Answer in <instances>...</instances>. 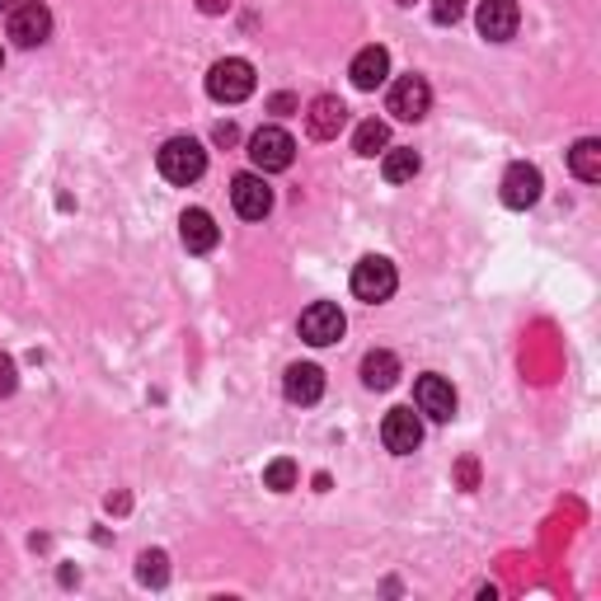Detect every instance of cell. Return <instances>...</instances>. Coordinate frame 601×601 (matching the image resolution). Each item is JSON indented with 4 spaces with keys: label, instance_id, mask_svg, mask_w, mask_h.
Listing matches in <instances>:
<instances>
[{
    "label": "cell",
    "instance_id": "8fae6325",
    "mask_svg": "<svg viewBox=\"0 0 601 601\" xmlns=\"http://www.w3.org/2000/svg\"><path fill=\"white\" fill-rule=\"evenodd\" d=\"M343 127H348V108H343L338 94H315L306 108V132L315 141H334Z\"/></svg>",
    "mask_w": 601,
    "mask_h": 601
},
{
    "label": "cell",
    "instance_id": "9c48e42d",
    "mask_svg": "<svg viewBox=\"0 0 601 601\" xmlns=\"http://www.w3.org/2000/svg\"><path fill=\"white\" fill-rule=\"evenodd\" d=\"M381 442H385V451H395V456H409V451H419V442H423V423H419V413L413 409H391L385 413V423H381Z\"/></svg>",
    "mask_w": 601,
    "mask_h": 601
},
{
    "label": "cell",
    "instance_id": "4dcf8cb0",
    "mask_svg": "<svg viewBox=\"0 0 601 601\" xmlns=\"http://www.w3.org/2000/svg\"><path fill=\"white\" fill-rule=\"evenodd\" d=\"M0 66H5V52H0Z\"/></svg>",
    "mask_w": 601,
    "mask_h": 601
},
{
    "label": "cell",
    "instance_id": "4316f807",
    "mask_svg": "<svg viewBox=\"0 0 601 601\" xmlns=\"http://www.w3.org/2000/svg\"><path fill=\"white\" fill-rule=\"evenodd\" d=\"M197 10H203V14H226V10H231V0H197Z\"/></svg>",
    "mask_w": 601,
    "mask_h": 601
},
{
    "label": "cell",
    "instance_id": "d6986e66",
    "mask_svg": "<svg viewBox=\"0 0 601 601\" xmlns=\"http://www.w3.org/2000/svg\"><path fill=\"white\" fill-rule=\"evenodd\" d=\"M568 169L583 179V183H597L601 179V141L597 137H583L574 151H568Z\"/></svg>",
    "mask_w": 601,
    "mask_h": 601
},
{
    "label": "cell",
    "instance_id": "52a82bcc",
    "mask_svg": "<svg viewBox=\"0 0 601 601\" xmlns=\"http://www.w3.org/2000/svg\"><path fill=\"white\" fill-rule=\"evenodd\" d=\"M385 108H391L399 123H419V118H427V108H433V90H427L423 76H399L391 85V99H385Z\"/></svg>",
    "mask_w": 601,
    "mask_h": 601
},
{
    "label": "cell",
    "instance_id": "ba28073f",
    "mask_svg": "<svg viewBox=\"0 0 601 601\" xmlns=\"http://www.w3.org/2000/svg\"><path fill=\"white\" fill-rule=\"evenodd\" d=\"M231 203L245 221H264L273 212V189L264 183V175H235L231 179Z\"/></svg>",
    "mask_w": 601,
    "mask_h": 601
},
{
    "label": "cell",
    "instance_id": "30bf717a",
    "mask_svg": "<svg viewBox=\"0 0 601 601\" xmlns=\"http://www.w3.org/2000/svg\"><path fill=\"white\" fill-rule=\"evenodd\" d=\"M540 189H546V179H540V169L536 165H508V175H503V203L512 212H526V207H536L540 203Z\"/></svg>",
    "mask_w": 601,
    "mask_h": 601
},
{
    "label": "cell",
    "instance_id": "2e32d148",
    "mask_svg": "<svg viewBox=\"0 0 601 601\" xmlns=\"http://www.w3.org/2000/svg\"><path fill=\"white\" fill-rule=\"evenodd\" d=\"M348 76H353L357 90H376V85H385V76H391V52L371 42V48H362V52L353 56Z\"/></svg>",
    "mask_w": 601,
    "mask_h": 601
},
{
    "label": "cell",
    "instance_id": "6da1fadb",
    "mask_svg": "<svg viewBox=\"0 0 601 601\" xmlns=\"http://www.w3.org/2000/svg\"><path fill=\"white\" fill-rule=\"evenodd\" d=\"M254 85H259V76H254V66L245 56H221V62L207 71V94L217 99V104H245L254 94Z\"/></svg>",
    "mask_w": 601,
    "mask_h": 601
},
{
    "label": "cell",
    "instance_id": "e0dca14e",
    "mask_svg": "<svg viewBox=\"0 0 601 601\" xmlns=\"http://www.w3.org/2000/svg\"><path fill=\"white\" fill-rule=\"evenodd\" d=\"M395 381H399V357L395 353L376 348V353L362 357V385H367V391H391Z\"/></svg>",
    "mask_w": 601,
    "mask_h": 601
},
{
    "label": "cell",
    "instance_id": "44dd1931",
    "mask_svg": "<svg viewBox=\"0 0 601 601\" xmlns=\"http://www.w3.org/2000/svg\"><path fill=\"white\" fill-rule=\"evenodd\" d=\"M264 484H268V489H278V494L296 489V461H287V456H278V461L264 470Z\"/></svg>",
    "mask_w": 601,
    "mask_h": 601
},
{
    "label": "cell",
    "instance_id": "83f0119b",
    "mask_svg": "<svg viewBox=\"0 0 601 601\" xmlns=\"http://www.w3.org/2000/svg\"><path fill=\"white\" fill-rule=\"evenodd\" d=\"M292 108H296L292 94H273V113H292Z\"/></svg>",
    "mask_w": 601,
    "mask_h": 601
},
{
    "label": "cell",
    "instance_id": "7a4b0ae2",
    "mask_svg": "<svg viewBox=\"0 0 601 601\" xmlns=\"http://www.w3.org/2000/svg\"><path fill=\"white\" fill-rule=\"evenodd\" d=\"M155 165H161V175L169 183H197L207 169V151H203V141H193V137H169L161 155H155Z\"/></svg>",
    "mask_w": 601,
    "mask_h": 601
},
{
    "label": "cell",
    "instance_id": "3957f363",
    "mask_svg": "<svg viewBox=\"0 0 601 601\" xmlns=\"http://www.w3.org/2000/svg\"><path fill=\"white\" fill-rule=\"evenodd\" d=\"M399 287V273L391 259H381V254H367L362 264L353 268V296L367 300V306H381V300H391Z\"/></svg>",
    "mask_w": 601,
    "mask_h": 601
},
{
    "label": "cell",
    "instance_id": "9a60e30c",
    "mask_svg": "<svg viewBox=\"0 0 601 601\" xmlns=\"http://www.w3.org/2000/svg\"><path fill=\"white\" fill-rule=\"evenodd\" d=\"M282 395H287L292 405H315V399L324 395V371L315 362H292L287 376H282Z\"/></svg>",
    "mask_w": 601,
    "mask_h": 601
},
{
    "label": "cell",
    "instance_id": "ac0fdd59",
    "mask_svg": "<svg viewBox=\"0 0 601 601\" xmlns=\"http://www.w3.org/2000/svg\"><path fill=\"white\" fill-rule=\"evenodd\" d=\"M353 151L357 155H385L391 151V127H385L381 118H367V123H357V132H353Z\"/></svg>",
    "mask_w": 601,
    "mask_h": 601
},
{
    "label": "cell",
    "instance_id": "ffe728a7",
    "mask_svg": "<svg viewBox=\"0 0 601 601\" xmlns=\"http://www.w3.org/2000/svg\"><path fill=\"white\" fill-rule=\"evenodd\" d=\"M419 169H423V161H419V151H409V146L385 151V161H381V175L391 179V183H409Z\"/></svg>",
    "mask_w": 601,
    "mask_h": 601
},
{
    "label": "cell",
    "instance_id": "277c9868",
    "mask_svg": "<svg viewBox=\"0 0 601 601\" xmlns=\"http://www.w3.org/2000/svg\"><path fill=\"white\" fill-rule=\"evenodd\" d=\"M250 161H254V169H259V175L292 169V161H296L292 132H282V127H259V132L250 137Z\"/></svg>",
    "mask_w": 601,
    "mask_h": 601
},
{
    "label": "cell",
    "instance_id": "f1b7e54d",
    "mask_svg": "<svg viewBox=\"0 0 601 601\" xmlns=\"http://www.w3.org/2000/svg\"><path fill=\"white\" fill-rule=\"evenodd\" d=\"M10 5H14V0H0V10H10Z\"/></svg>",
    "mask_w": 601,
    "mask_h": 601
},
{
    "label": "cell",
    "instance_id": "603a6c76",
    "mask_svg": "<svg viewBox=\"0 0 601 601\" xmlns=\"http://www.w3.org/2000/svg\"><path fill=\"white\" fill-rule=\"evenodd\" d=\"M465 14V0H433V24H456Z\"/></svg>",
    "mask_w": 601,
    "mask_h": 601
},
{
    "label": "cell",
    "instance_id": "8992f818",
    "mask_svg": "<svg viewBox=\"0 0 601 601\" xmlns=\"http://www.w3.org/2000/svg\"><path fill=\"white\" fill-rule=\"evenodd\" d=\"M48 34H52V10L42 5V0L10 5V38L20 42V48H38V42H48Z\"/></svg>",
    "mask_w": 601,
    "mask_h": 601
},
{
    "label": "cell",
    "instance_id": "484cf974",
    "mask_svg": "<svg viewBox=\"0 0 601 601\" xmlns=\"http://www.w3.org/2000/svg\"><path fill=\"white\" fill-rule=\"evenodd\" d=\"M212 137H217V141H221V146H235V141H240V132H235V123H217V132H212Z\"/></svg>",
    "mask_w": 601,
    "mask_h": 601
},
{
    "label": "cell",
    "instance_id": "7402d4cb",
    "mask_svg": "<svg viewBox=\"0 0 601 601\" xmlns=\"http://www.w3.org/2000/svg\"><path fill=\"white\" fill-rule=\"evenodd\" d=\"M169 560H165V550H146L141 554V564H137V578L141 583H151V588H161V583L169 578V568H165Z\"/></svg>",
    "mask_w": 601,
    "mask_h": 601
},
{
    "label": "cell",
    "instance_id": "d4e9b609",
    "mask_svg": "<svg viewBox=\"0 0 601 601\" xmlns=\"http://www.w3.org/2000/svg\"><path fill=\"white\" fill-rule=\"evenodd\" d=\"M456 479H461L465 489H475V479H479V465H475V461H461V465H456Z\"/></svg>",
    "mask_w": 601,
    "mask_h": 601
},
{
    "label": "cell",
    "instance_id": "5b68a950",
    "mask_svg": "<svg viewBox=\"0 0 601 601\" xmlns=\"http://www.w3.org/2000/svg\"><path fill=\"white\" fill-rule=\"evenodd\" d=\"M343 329H348V320H343V310L334 306V300H315V306L300 310V338H306L310 348H329V343H338Z\"/></svg>",
    "mask_w": 601,
    "mask_h": 601
},
{
    "label": "cell",
    "instance_id": "5bb4252c",
    "mask_svg": "<svg viewBox=\"0 0 601 601\" xmlns=\"http://www.w3.org/2000/svg\"><path fill=\"white\" fill-rule=\"evenodd\" d=\"M179 235H183V250H189V254H212V250H217V240H221L212 212H203V207L183 212V217H179Z\"/></svg>",
    "mask_w": 601,
    "mask_h": 601
},
{
    "label": "cell",
    "instance_id": "f546056e",
    "mask_svg": "<svg viewBox=\"0 0 601 601\" xmlns=\"http://www.w3.org/2000/svg\"><path fill=\"white\" fill-rule=\"evenodd\" d=\"M399 5H413V0H399Z\"/></svg>",
    "mask_w": 601,
    "mask_h": 601
},
{
    "label": "cell",
    "instance_id": "4fadbf2b",
    "mask_svg": "<svg viewBox=\"0 0 601 601\" xmlns=\"http://www.w3.org/2000/svg\"><path fill=\"white\" fill-rule=\"evenodd\" d=\"M413 399H419V413H427V419H437V423L456 419V391L447 376H419Z\"/></svg>",
    "mask_w": 601,
    "mask_h": 601
},
{
    "label": "cell",
    "instance_id": "cb8c5ba5",
    "mask_svg": "<svg viewBox=\"0 0 601 601\" xmlns=\"http://www.w3.org/2000/svg\"><path fill=\"white\" fill-rule=\"evenodd\" d=\"M14 385H20V376H14V357L0 353V395H14Z\"/></svg>",
    "mask_w": 601,
    "mask_h": 601
},
{
    "label": "cell",
    "instance_id": "7c38bea8",
    "mask_svg": "<svg viewBox=\"0 0 601 601\" xmlns=\"http://www.w3.org/2000/svg\"><path fill=\"white\" fill-rule=\"evenodd\" d=\"M475 24H479V34L489 42H508L512 34H517V24H522V10H517V0H479Z\"/></svg>",
    "mask_w": 601,
    "mask_h": 601
}]
</instances>
